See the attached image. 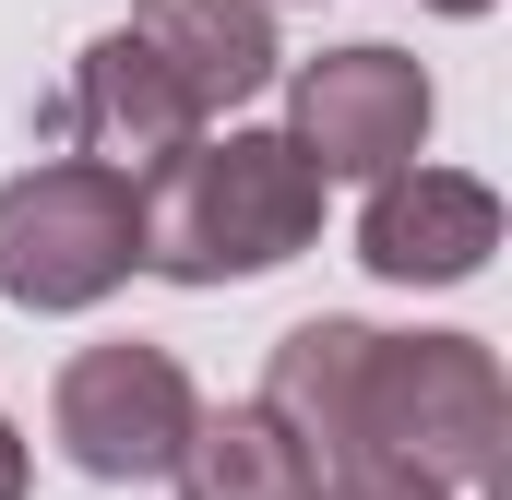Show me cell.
<instances>
[{
    "label": "cell",
    "mask_w": 512,
    "mask_h": 500,
    "mask_svg": "<svg viewBox=\"0 0 512 500\" xmlns=\"http://www.w3.org/2000/svg\"><path fill=\"white\" fill-rule=\"evenodd\" d=\"M489 250H501V191L465 179V167H417L405 155L358 203V262L382 286H465V274H489Z\"/></svg>",
    "instance_id": "cell-6"
},
{
    "label": "cell",
    "mask_w": 512,
    "mask_h": 500,
    "mask_svg": "<svg viewBox=\"0 0 512 500\" xmlns=\"http://www.w3.org/2000/svg\"><path fill=\"white\" fill-rule=\"evenodd\" d=\"M310 500H465V489H441V477H417V465H393V453H370V465H334Z\"/></svg>",
    "instance_id": "cell-10"
},
{
    "label": "cell",
    "mask_w": 512,
    "mask_h": 500,
    "mask_svg": "<svg viewBox=\"0 0 512 500\" xmlns=\"http://www.w3.org/2000/svg\"><path fill=\"white\" fill-rule=\"evenodd\" d=\"M60 120H72V143H84L96 167H120V179H155L191 131H215L191 96H179V72H167L131 24H120V36H96V48L72 60V108H60Z\"/></svg>",
    "instance_id": "cell-7"
},
{
    "label": "cell",
    "mask_w": 512,
    "mask_h": 500,
    "mask_svg": "<svg viewBox=\"0 0 512 500\" xmlns=\"http://www.w3.org/2000/svg\"><path fill=\"white\" fill-rule=\"evenodd\" d=\"M429 12H453V24H477V12H489V0H429Z\"/></svg>",
    "instance_id": "cell-12"
},
{
    "label": "cell",
    "mask_w": 512,
    "mask_h": 500,
    "mask_svg": "<svg viewBox=\"0 0 512 500\" xmlns=\"http://www.w3.org/2000/svg\"><path fill=\"white\" fill-rule=\"evenodd\" d=\"M143 274V191L96 155H48L0 179V298L12 310H96Z\"/></svg>",
    "instance_id": "cell-3"
},
{
    "label": "cell",
    "mask_w": 512,
    "mask_h": 500,
    "mask_svg": "<svg viewBox=\"0 0 512 500\" xmlns=\"http://www.w3.org/2000/svg\"><path fill=\"white\" fill-rule=\"evenodd\" d=\"M167 477H179V500H310V489H322L310 453H298V429H286L262 393H251V405H203Z\"/></svg>",
    "instance_id": "cell-9"
},
{
    "label": "cell",
    "mask_w": 512,
    "mask_h": 500,
    "mask_svg": "<svg viewBox=\"0 0 512 500\" xmlns=\"http://www.w3.org/2000/svg\"><path fill=\"white\" fill-rule=\"evenodd\" d=\"M191 417H203L191 370H179L167 346H143V334L84 346V358H60V381H48V441H60L84 477H108V489L167 477L179 441H191Z\"/></svg>",
    "instance_id": "cell-4"
},
{
    "label": "cell",
    "mask_w": 512,
    "mask_h": 500,
    "mask_svg": "<svg viewBox=\"0 0 512 500\" xmlns=\"http://www.w3.org/2000/svg\"><path fill=\"white\" fill-rule=\"evenodd\" d=\"M143 191V274L167 286H251L322 239V167L286 131H191Z\"/></svg>",
    "instance_id": "cell-1"
},
{
    "label": "cell",
    "mask_w": 512,
    "mask_h": 500,
    "mask_svg": "<svg viewBox=\"0 0 512 500\" xmlns=\"http://www.w3.org/2000/svg\"><path fill=\"white\" fill-rule=\"evenodd\" d=\"M512 441L501 358L477 334H370V381H358V465L393 453L441 489H489ZM334 477V465H322Z\"/></svg>",
    "instance_id": "cell-2"
},
{
    "label": "cell",
    "mask_w": 512,
    "mask_h": 500,
    "mask_svg": "<svg viewBox=\"0 0 512 500\" xmlns=\"http://www.w3.org/2000/svg\"><path fill=\"white\" fill-rule=\"evenodd\" d=\"M429 120H441V84L405 48H370V36L286 72V143L322 179H382L405 155H429Z\"/></svg>",
    "instance_id": "cell-5"
},
{
    "label": "cell",
    "mask_w": 512,
    "mask_h": 500,
    "mask_svg": "<svg viewBox=\"0 0 512 500\" xmlns=\"http://www.w3.org/2000/svg\"><path fill=\"white\" fill-rule=\"evenodd\" d=\"M131 36L179 72V96H191L203 120L251 108L262 84L286 72V48H274V0H131Z\"/></svg>",
    "instance_id": "cell-8"
},
{
    "label": "cell",
    "mask_w": 512,
    "mask_h": 500,
    "mask_svg": "<svg viewBox=\"0 0 512 500\" xmlns=\"http://www.w3.org/2000/svg\"><path fill=\"white\" fill-rule=\"evenodd\" d=\"M24 477H36V453H24V429L0 417V500H24Z\"/></svg>",
    "instance_id": "cell-11"
}]
</instances>
